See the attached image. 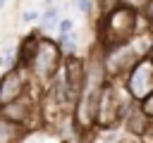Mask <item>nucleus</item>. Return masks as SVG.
Segmentation results:
<instances>
[{"label": "nucleus", "instance_id": "obj_1", "mask_svg": "<svg viewBox=\"0 0 153 143\" xmlns=\"http://www.w3.org/2000/svg\"><path fill=\"white\" fill-rule=\"evenodd\" d=\"M103 50H110L115 45H122L134 38L136 33V10L129 5H117L115 10L103 14Z\"/></svg>", "mask_w": 153, "mask_h": 143}, {"label": "nucleus", "instance_id": "obj_2", "mask_svg": "<svg viewBox=\"0 0 153 143\" xmlns=\"http://www.w3.org/2000/svg\"><path fill=\"white\" fill-rule=\"evenodd\" d=\"M136 105V100L129 98V93L122 98L120 95V88L115 83H105L100 88V95H98V107H96V126H103V129H112L117 126V122L124 119V114Z\"/></svg>", "mask_w": 153, "mask_h": 143}, {"label": "nucleus", "instance_id": "obj_3", "mask_svg": "<svg viewBox=\"0 0 153 143\" xmlns=\"http://www.w3.org/2000/svg\"><path fill=\"white\" fill-rule=\"evenodd\" d=\"M60 62H62V52H60L57 43L50 41V38H41L38 41V48H36L31 62H29V72H31V76L38 83L48 86L50 79L57 74Z\"/></svg>", "mask_w": 153, "mask_h": 143}, {"label": "nucleus", "instance_id": "obj_4", "mask_svg": "<svg viewBox=\"0 0 153 143\" xmlns=\"http://www.w3.org/2000/svg\"><path fill=\"white\" fill-rule=\"evenodd\" d=\"M127 93L131 100L141 102L146 95L153 93V62L148 57H141L129 72H127Z\"/></svg>", "mask_w": 153, "mask_h": 143}, {"label": "nucleus", "instance_id": "obj_5", "mask_svg": "<svg viewBox=\"0 0 153 143\" xmlns=\"http://www.w3.org/2000/svg\"><path fill=\"white\" fill-rule=\"evenodd\" d=\"M141 57L134 52L131 43H122V45H115L110 50H103V69H105V76L108 79H115V76H122L127 74Z\"/></svg>", "mask_w": 153, "mask_h": 143}, {"label": "nucleus", "instance_id": "obj_6", "mask_svg": "<svg viewBox=\"0 0 153 143\" xmlns=\"http://www.w3.org/2000/svg\"><path fill=\"white\" fill-rule=\"evenodd\" d=\"M33 112H36V100H33L29 93L19 95L17 100H12V102H7V105H0V117L7 119L10 124L24 126L26 131H29V119H31Z\"/></svg>", "mask_w": 153, "mask_h": 143}, {"label": "nucleus", "instance_id": "obj_7", "mask_svg": "<svg viewBox=\"0 0 153 143\" xmlns=\"http://www.w3.org/2000/svg\"><path fill=\"white\" fill-rule=\"evenodd\" d=\"M26 93V76H24V67H12L7 69V74L0 79V105H7L12 100H17L19 95Z\"/></svg>", "mask_w": 153, "mask_h": 143}, {"label": "nucleus", "instance_id": "obj_8", "mask_svg": "<svg viewBox=\"0 0 153 143\" xmlns=\"http://www.w3.org/2000/svg\"><path fill=\"white\" fill-rule=\"evenodd\" d=\"M62 81H65L69 95L76 100L84 88V81H86V62L79 57H67V62L62 64Z\"/></svg>", "mask_w": 153, "mask_h": 143}, {"label": "nucleus", "instance_id": "obj_9", "mask_svg": "<svg viewBox=\"0 0 153 143\" xmlns=\"http://www.w3.org/2000/svg\"><path fill=\"white\" fill-rule=\"evenodd\" d=\"M124 129L131 133V136H146V129H148V124H151V119L139 110V102L124 114Z\"/></svg>", "mask_w": 153, "mask_h": 143}, {"label": "nucleus", "instance_id": "obj_10", "mask_svg": "<svg viewBox=\"0 0 153 143\" xmlns=\"http://www.w3.org/2000/svg\"><path fill=\"white\" fill-rule=\"evenodd\" d=\"M38 41H41V36H36V33H31V36H26V38L22 41V45H19V57H17V67L29 69V62H31L36 48H38Z\"/></svg>", "mask_w": 153, "mask_h": 143}, {"label": "nucleus", "instance_id": "obj_11", "mask_svg": "<svg viewBox=\"0 0 153 143\" xmlns=\"http://www.w3.org/2000/svg\"><path fill=\"white\" fill-rule=\"evenodd\" d=\"M24 136H26L24 126L10 124L7 119L0 117V143H19V141H24Z\"/></svg>", "mask_w": 153, "mask_h": 143}, {"label": "nucleus", "instance_id": "obj_12", "mask_svg": "<svg viewBox=\"0 0 153 143\" xmlns=\"http://www.w3.org/2000/svg\"><path fill=\"white\" fill-rule=\"evenodd\" d=\"M57 24H60L57 7H45V12L41 14V29L43 31H53V29H57Z\"/></svg>", "mask_w": 153, "mask_h": 143}, {"label": "nucleus", "instance_id": "obj_13", "mask_svg": "<svg viewBox=\"0 0 153 143\" xmlns=\"http://www.w3.org/2000/svg\"><path fill=\"white\" fill-rule=\"evenodd\" d=\"M57 48H60V52L65 55H74V50H76V36L74 33H67V36H60V41H57Z\"/></svg>", "mask_w": 153, "mask_h": 143}, {"label": "nucleus", "instance_id": "obj_14", "mask_svg": "<svg viewBox=\"0 0 153 143\" xmlns=\"http://www.w3.org/2000/svg\"><path fill=\"white\" fill-rule=\"evenodd\" d=\"M139 110H141V112L153 122V93H151V95H146V98L139 102Z\"/></svg>", "mask_w": 153, "mask_h": 143}, {"label": "nucleus", "instance_id": "obj_15", "mask_svg": "<svg viewBox=\"0 0 153 143\" xmlns=\"http://www.w3.org/2000/svg\"><path fill=\"white\" fill-rule=\"evenodd\" d=\"M57 29H60V36H67V33H72V29H74V21H72L69 17H67V19H60Z\"/></svg>", "mask_w": 153, "mask_h": 143}, {"label": "nucleus", "instance_id": "obj_16", "mask_svg": "<svg viewBox=\"0 0 153 143\" xmlns=\"http://www.w3.org/2000/svg\"><path fill=\"white\" fill-rule=\"evenodd\" d=\"M141 14L146 17L148 24L153 21V0H143V5H141Z\"/></svg>", "mask_w": 153, "mask_h": 143}, {"label": "nucleus", "instance_id": "obj_17", "mask_svg": "<svg viewBox=\"0 0 153 143\" xmlns=\"http://www.w3.org/2000/svg\"><path fill=\"white\" fill-rule=\"evenodd\" d=\"M38 17H41V14H38L36 10H24V12H22V21H24V24H31V21H36Z\"/></svg>", "mask_w": 153, "mask_h": 143}, {"label": "nucleus", "instance_id": "obj_18", "mask_svg": "<svg viewBox=\"0 0 153 143\" xmlns=\"http://www.w3.org/2000/svg\"><path fill=\"white\" fill-rule=\"evenodd\" d=\"M76 10L84 12V14H88L91 12V0H76Z\"/></svg>", "mask_w": 153, "mask_h": 143}, {"label": "nucleus", "instance_id": "obj_19", "mask_svg": "<svg viewBox=\"0 0 153 143\" xmlns=\"http://www.w3.org/2000/svg\"><path fill=\"white\" fill-rule=\"evenodd\" d=\"M146 136H151V138H153V122L148 124V129H146Z\"/></svg>", "mask_w": 153, "mask_h": 143}, {"label": "nucleus", "instance_id": "obj_20", "mask_svg": "<svg viewBox=\"0 0 153 143\" xmlns=\"http://www.w3.org/2000/svg\"><path fill=\"white\" fill-rule=\"evenodd\" d=\"M146 57H148V60L153 62V45H151V50H148V55H146Z\"/></svg>", "mask_w": 153, "mask_h": 143}, {"label": "nucleus", "instance_id": "obj_21", "mask_svg": "<svg viewBox=\"0 0 153 143\" xmlns=\"http://www.w3.org/2000/svg\"><path fill=\"white\" fill-rule=\"evenodd\" d=\"M0 7H5V0H0Z\"/></svg>", "mask_w": 153, "mask_h": 143}, {"label": "nucleus", "instance_id": "obj_22", "mask_svg": "<svg viewBox=\"0 0 153 143\" xmlns=\"http://www.w3.org/2000/svg\"><path fill=\"white\" fill-rule=\"evenodd\" d=\"M19 143H24V141H19Z\"/></svg>", "mask_w": 153, "mask_h": 143}]
</instances>
